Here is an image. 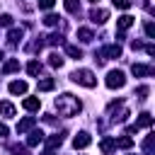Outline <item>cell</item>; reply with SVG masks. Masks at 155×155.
Wrapping results in <instances>:
<instances>
[{"instance_id":"cell-1","label":"cell","mask_w":155,"mask_h":155,"mask_svg":"<svg viewBox=\"0 0 155 155\" xmlns=\"http://www.w3.org/2000/svg\"><path fill=\"white\" fill-rule=\"evenodd\" d=\"M56 109H58V114L61 116H75V114H80V109H82V102L78 99V97H73V94H61V97H56Z\"/></svg>"},{"instance_id":"cell-2","label":"cell","mask_w":155,"mask_h":155,"mask_svg":"<svg viewBox=\"0 0 155 155\" xmlns=\"http://www.w3.org/2000/svg\"><path fill=\"white\" fill-rule=\"evenodd\" d=\"M70 78H73V82H78V85H82V87H94V85H97V78H94V73H92V70H87V68H80V70H75Z\"/></svg>"},{"instance_id":"cell-3","label":"cell","mask_w":155,"mask_h":155,"mask_svg":"<svg viewBox=\"0 0 155 155\" xmlns=\"http://www.w3.org/2000/svg\"><path fill=\"white\" fill-rule=\"evenodd\" d=\"M124 85H126V78H124L121 70H109V73H107V87H109V90H119V87H124Z\"/></svg>"},{"instance_id":"cell-4","label":"cell","mask_w":155,"mask_h":155,"mask_svg":"<svg viewBox=\"0 0 155 155\" xmlns=\"http://www.w3.org/2000/svg\"><path fill=\"white\" fill-rule=\"evenodd\" d=\"M131 73H133L136 78H143V75H153L155 70H153V65H143V63H133V65H131Z\"/></svg>"},{"instance_id":"cell-5","label":"cell","mask_w":155,"mask_h":155,"mask_svg":"<svg viewBox=\"0 0 155 155\" xmlns=\"http://www.w3.org/2000/svg\"><path fill=\"white\" fill-rule=\"evenodd\" d=\"M90 19H92L94 24H104V22L109 19V12H107V10H102V7H99V10L94 7V10L90 12Z\"/></svg>"},{"instance_id":"cell-6","label":"cell","mask_w":155,"mask_h":155,"mask_svg":"<svg viewBox=\"0 0 155 155\" xmlns=\"http://www.w3.org/2000/svg\"><path fill=\"white\" fill-rule=\"evenodd\" d=\"M90 143H92V138H90V133H85V131H80V133L73 138V145H75V148H87Z\"/></svg>"},{"instance_id":"cell-7","label":"cell","mask_w":155,"mask_h":155,"mask_svg":"<svg viewBox=\"0 0 155 155\" xmlns=\"http://www.w3.org/2000/svg\"><path fill=\"white\" fill-rule=\"evenodd\" d=\"M22 107H24L27 111H39V109H41V99H39V97H27V99L22 102Z\"/></svg>"},{"instance_id":"cell-8","label":"cell","mask_w":155,"mask_h":155,"mask_svg":"<svg viewBox=\"0 0 155 155\" xmlns=\"http://www.w3.org/2000/svg\"><path fill=\"white\" fill-rule=\"evenodd\" d=\"M116 27H119V31L131 29V27H133V17H131V15H121V17L116 19Z\"/></svg>"},{"instance_id":"cell-9","label":"cell","mask_w":155,"mask_h":155,"mask_svg":"<svg viewBox=\"0 0 155 155\" xmlns=\"http://www.w3.org/2000/svg\"><path fill=\"white\" fill-rule=\"evenodd\" d=\"M34 124H36V121H34V116H24V119L17 124V133H27L29 128H34Z\"/></svg>"},{"instance_id":"cell-10","label":"cell","mask_w":155,"mask_h":155,"mask_svg":"<svg viewBox=\"0 0 155 155\" xmlns=\"http://www.w3.org/2000/svg\"><path fill=\"white\" fill-rule=\"evenodd\" d=\"M10 92H12V94H24V92H27V82H24V80L10 82Z\"/></svg>"},{"instance_id":"cell-11","label":"cell","mask_w":155,"mask_h":155,"mask_svg":"<svg viewBox=\"0 0 155 155\" xmlns=\"http://www.w3.org/2000/svg\"><path fill=\"white\" fill-rule=\"evenodd\" d=\"M41 140H44V133H41V131H31L29 138H27V145H29V148H36Z\"/></svg>"},{"instance_id":"cell-12","label":"cell","mask_w":155,"mask_h":155,"mask_svg":"<svg viewBox=\"0 0 155 155\" xmlns=\"http://www.w3.org/2000/svg\"><path fill=\"white\" fill-rule=\"evenodd\" d=\"M78 39H80V41H85V44H90V41L94 39V34H92V29L80 27V29H78Z\"/></svg>"},{"instance_id":"cell-13","label":"cell","mask_w":155,"mask_h":155,"mask_svg":"<svg viewBox=\"0 0 155 155\" xmlns=\"http://www.w3.org/2000/svg\"><path fill=\"white\" fill-rule=\"evenodd\" d=\"M22 36H24V31H22V29H10V34H7V41L15 46V44H19V41H22Z\"/></svg>"},{"instance_id":"cell-14","label":"cell","mask_w":155,"mask_h":155,"mask_svg":"<svg viewBox=\"0 0 155 155\" xmlns=\"http://www.w3.org/2000/svg\"><path fill=\"white\" fill-rule=\"evenodd\" d=\"M153 126V116L145 111V114H140V119H138V124H136V128H150Z\"/></svg>"},{"instance_id":"cell-15","label":"cell","mask_w":155,"mask_h":155,"mask_svg":"<svg viewBox=\"0 0 155 155\" xmlns=\"http://www.w3.org/2000/svg\"><path fill=\"white\" fill-rule=\"evenodd\" d=\"M53 87H56V80H51V78L39 80V92H48V90H53Z\"/></svg>"},{"instance_id":"cell-16","label":"cell","mask_w":155,"mask_h":155,"mask_svg":"<svg viewBox=\"0 0 155 155\" xmlns=\"http://www.w3.org/2000/svg\"><path fill=\"white\" fill-rule=\"evenodd\" d=\"M99 148H102V153H107V155H109V153L116 148V140H114V138H104V140L99 143Z\"/></svg>"},{"instance_id":"cell-17","label":"cell","mask_w":155,"mask_h":155,"mask_svg":"<svg viewBox=\"0 0 155 155\" xmlns=\"http://www.w3.org/2000/svg\"><path fill=\"white\" fill-rule=\"evenodd\" d=\"M27 73L36 78V75L41 73V63H39V61H29V63H27Z\"/></svg>"},{"instance_id":"cell-18","label":"cell","mask_w":155,"mask_h":155,"mask_svg":"<svg viewBox=\"0 0 155 155\" xmlns=\"http://www.w3.org/2000/svg\"><path fill=\"white\" fill-rule=\"evenodd\" d=\"M61 143H63V133H53V136H51V138L46 140V145H48L51 150H53V148H58Z\"/></svg>"},{"instance_id":"cell-19","label":"cell","mask_w":155,"mask_h":155,"mask_svg":"<svg viewBox=\"0 0 155 155\" xmlns=\"http://www.w3.org/2000/svg\"><path fill=\"white\" fill-rule=\"evenodd\" d=\"M15 70H19V61H15V58L2 65V73H5V75H7V73H15Z\"/></svg>"},{"instance_id":"cell-20","label":"cell","mask_w":155,"mask_h":155,"mask_svg":"<svg viewBox=\"0 0 155 155\" xmlns=\"http://www.w3.org/2000/svg\"><path fill=\"white\" fill-rule=\"evenodd\" d=\"M0 114L2 116H15V107L10 102H0Z\"/></svg>"},{"instance_id":"cell-21","label":"cell","mask_w":155,"mask_h":155,"mask_svg":"<svg viewBox=\"0 0 155 155\" xmlns=\"http://www.w3.org/2000/svg\"><path fill=\"white\" fill-rule=\"evenodd\" d=\"M63 5H65V10H68L70 15H78V12H80V2H78V0H65Z\"/></svg>"},{"instance_id":"cell-22","label":"cell","mask_w":155,"mask_h":155,"mask_svg":"<svg viewBox=\"0 0 155 155\" xmlns=\"http://www.w3.org/2000/svg\"><path fill=\"white\" fill-rule=\"evenodd\" d=\"M48 65H51V68H61V65H63L61 53H51V56H48Z\"/></svg>"},{"instance_id":"cell-23","label":"cell","mask_w":155,"mask_h":155,"mask_svg":"<svg viewBox=\"0 0 155 155\" xmlns=\"http://www.w3.org/2000/svg\"><path fill=\"white\" fill-rule=\"evenodd\" d=\"M65 53H68V56H73V58H82V51H80L78 46H73V44H68V46H65Z\"/></svg>"},{"instance_id":"cell-24","label":"cell","mask_w":155,"mask_h":155,"mask_svg":"<svg viewBox=\"0 0 155 155\" xmlns=\"http://www.w3.org/2000/svg\"><path fill=\"white\" fill-rule=\"evenodd\" d=\"M58 22H61L58 15H46V17H44V24H46V27H56Z\"/></svg>"},{"instance_id":"cell-25","label":"cell","mask_w":155,"mask_h":155,"mask_svg":"<svg viewBox=\"0 0 155 155\" xmlns=\"http://www.w3.org/2000/svg\"><path fill=\"white\" fill-rule=\"evenodd\" d=\"M116 145H119V148H131V145H133V138L124 136V138H119V140H116Z\"/></svg>"},{"instance_id":"cell-26","label":"cell","mask_w":155,"mask_h":155,"mask_svg":"<svg viewBox=\"0 0 155 155\" xmlns=\"http://www.w3.org/2000/svg\"><path fill=\"white\" fill-rule=\"evenodd\" d=\"M143 150H145V153H148V155H150V153H153V136H148V138H145V140H143Z\"/></svg>"},{"instance_id":"cell-27","label":"cell","mask_w":155,"mask_h":155,"mask_svg":"<svg viewBox=\"0 0 155 155\" xmlns=\"http://www.w3.org/2000/svg\"><path fill=\"white\" fill-rule=\"evenodd\" d=\"M145 34H148L150 39H155V24H153V22H145Z\"/></svg>"},{"instance_id":"cell-28","label":"cell","mask_w":155,"mask_h":155,"mask_svg":"<svg viewBox=\"0 0 155 155\" xmlns=\"http://www.w3.org/2000/svg\"><path fill=\"white\" fill-rule=\"evenodd\" d=\"M48 44H51V46H56V44H63V36H61V34H51V36H48Z\"/></svg>"},{"instance_id":"cell-29","label":"cell","mask_w":155,"mask_h":155,"mask_svg":"<svg viewBox=\"0 0 155 155\" xmlns=\"http://www.w3.org/2000/svg\"><path fill=\"white\" fill-rule=\"evenodd\" d=\"M114 5H116L119 10H128V7H131V0H114Z\"/></svg>"},{"instance_id":"cell-30","label":"cell","mask_w":155,"mask_h":155,"mask_svg":"<svg viewBox=\"0 0 155 155\" xmlns=\"http://www.w3.org/2000/svg\"><path fill=\"white\" fill-rule=\"evenodd\" d=\"M53 2H56V0H39V7H41V10H51Z\"/></svg>"},{"instance_id":"cell-31","label":"cell","mask_w":155,"mask_h":155,"mask_svg":"<svg viewBox=\"0 0 155 155\" xmlns=\"http://www.w3.org/2000/svg\"><path fill=\"white\" fill-rule=\"evenodd\" d=\"M0 24H2V27H10V24H12V17H10V15H0Z\"/></svg>"},{"instance_id":"cell-32","label":"cell","mask_w":155,"mask_h":155,"mask_svg":"<svg viewBox=\"0 0 155 155\" xmlns=\"http://www.w3.org/2000/svg\"><path fill=\"white\" fill-rule=\"evenodd\" d=\"M10 150H12V153H15V155H27V150H24V148H22V145H12V148H10Z\"/></svg>"},{"instance_id":"cell-33","label":"cell","mask_w":155,"mask_h":155,"mask_svg":"<svg viewBox=\"0 0 155 155\" xmlns=\"http://www.w3.org/2000/svg\"><path fill=\"white\" fill-rule=\"evenodd\" d=\"M136 94H138V97H145V94H148V87H145V85H140V87L136 90Z\"/></svg>"},{"instance_id":"cell-34","label":"cell","mask_w":155,"mask_h":155,"mask_svg":"<svg viewBox=\"0 0 155 155\" xmlns=\"http://www.w3.org/2000/svg\"><path fill=\"white\" fill-rule=\"evenodd\" d=\"M7 133H10V128H7V126H5V124H0V138H5V136H7Z\"/></svg>"},{"instance_id":"cell-35","label":"cell","mask_w":155,"mask_h":155,"mask_svg":"<svg viewBox=\"0 0 155 155\" xmlns=\"http://www.w3.org/2000/svg\"><path fill=\"white\" fill-rule=\"evenodd\" d=\"M44 155H53V150H51V148H46V150H44Z\"/></svg>"},{"instance_id":"cell-36","label":"cell","mask_w":155,"mask_h":155,"mask_svg":"<svg viewBox=\"0 0 155 155\" xmlns=\"http://www.w3.org/2000/svg\"><path fill=\"white\" fill-rule=\"evenodd\" d=\"M90 2H94V5H97V2H99V0H90Z\"/></svg>"},{"instance_id":"cell-37","label":"cell","mask_w":155,"mask_h":155,"mask_svg":"<svg viewBox=\"0 0 155 155\" xmlns=\"http://www.w3.org/2000/svg\"><path fill=\"white\" fill-rule=\"evenodd\" d=\"M0 58H2V53H0Z\"/></svg>"}]
</instances>
